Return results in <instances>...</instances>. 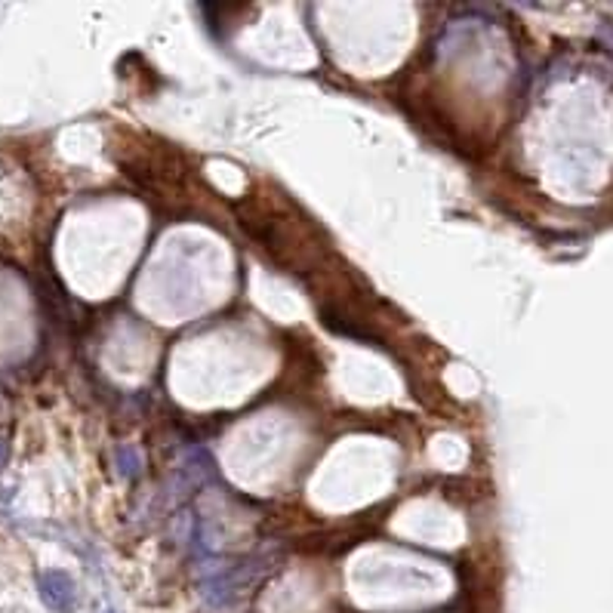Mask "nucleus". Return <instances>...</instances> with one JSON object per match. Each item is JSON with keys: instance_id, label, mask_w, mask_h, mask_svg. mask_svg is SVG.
<instances>
[{"instance_id": "1", "label": "nucleus", "mask_w": 613, "mask_h": 613, "mask_svg": "<svg viewBox=\"0 0 613 613\" xmlns=\"http://www.w3.org/2000/svg\"><path fill=\"white\" fill-rule=\"evenodd\" d=\"M40 595H44V604L50 610L68 613L71 604H75V583L62 570H50V574L40 577Z\"/></svg>"}, {"instance_id": "2", "label": "nucleus", "mask_w": 613, "mask_h": 613, "mask_svg": "<svg viewBox=\"0 0 613 613\" xmlns=\"http://www.w3.org/2000/svg\"><path fill=\"white\" fill-rule=\"evenodd\" d=\"M4 459H6V444L0 441V465H4Z\"/></svg>"}]
</instances>
